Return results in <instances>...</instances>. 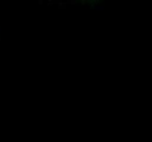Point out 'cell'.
Listing matches in <instances>:
<instances>
[]
</instances>
